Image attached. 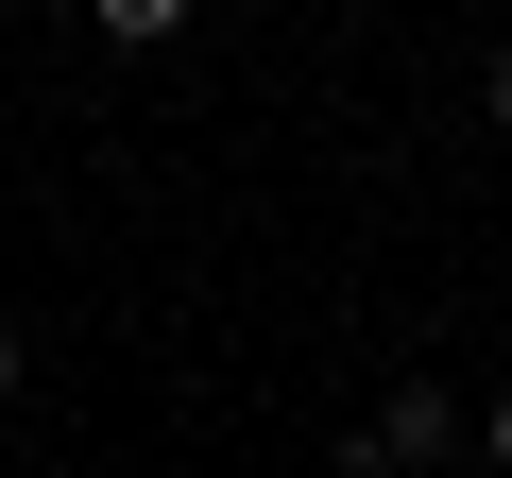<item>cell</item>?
<instances>
[{"instance_id":"cell-3","label":"cell","mask_w":512,"mask_h":478,"mask_svg":"<svg viewBox=\"0 0 512 478\" xmlns=\"http://www.w3.org/2000/svg\"><path fill=\"white\" fill-rule=\"evenodd\" d=\"M478 120H495V137H512V35H495V69H478Z\"/></svg>"},{"instance_id":"cell-5","label":"cell","mask_w":512,"mask_h":478,"mask_svg":"<svg viewBox=\"0 0 512 478\" xmlns=\"http://www.w3.org/2000/svg\"><path fill=\"white\" fill-rule=\"evenodd\" d=\"M478 444H495V478H512V393H495V410H478Z\"/></svg>"},{"instance_id":"cell-1","label":"cell","mask_w":512,"mask_h":478,"mask_svg":"<svg viewBox=\"0 0 512 478\" xmlns=\"http://www.w3.org/2000/svg\"><path fill=\"white\" fill-rule=\"evenodd\" d=\"M376 444H393V461H444V444H461L444 376H393V393H376Z\"/></svg>"},{"instance_id":"cell-2","label":"cell","mask_w":512,"mask_h":478,"mask_svg":"<svg viewBox=\"0 0 512 478\" xmlns=\"http://www.w3.org/2000/svg\"><path fill=\"white\" fill-rule=\"evenodd\" d=\"M86 18H103L120 52H171V35H188V0H86Z\"/></svg>"},{"instance_id":"cell-4","label":"cell","mask_w":512,"mask_h":478,"mask_svg":"<svg viewBox=\"0 0 512 478\" xmlns=\"http://www.w3.org/2000/svg\"><path fill=\"white\" fill-rule=\"evenodd\" d=\"M18 376H35V342H18V325H0V410H18Z\"/></svg>"}]
</instances>
